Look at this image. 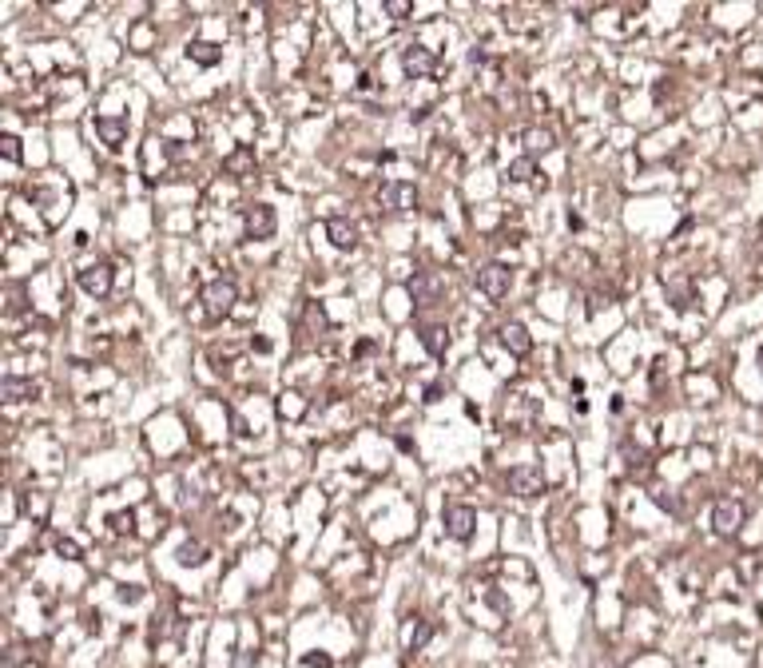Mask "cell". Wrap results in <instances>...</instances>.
<instances>
[{
	"instance_id": "6da1fadb",
	"label": "cell",
	"mask_w": 763,
	"mask_h": 668,
	"mask_svg": "<svg viewBox=\"0 0 763 668\" xmlns=\"http://www.w3.org/2000/svg\"><path fill=\"white\" fill-rule=\"evenodd\" d=\"M199 302L207 310V319H227L234 310V302H239V286H234V279H211L199 291Z\"/></svg>"
},
{
	"instance_id": "7a4b0ae2",
	"label": "cell",
	"mask_w": 763,
	"mask_h": 668,
	"mask_svg": "<svg viewBox=\"0 0 763 668\" xmlns=\"http://www.w3.org/2000/svg\"><path fill=\"white\" fill-rule=\"evenodd\" d=\"M505 485H509V489H513L517 497H541L545 489H549L541 466H533V461H521V466H513V470L505 473Z\"/></svg>"
},
{
	"instance_id": "3957f363",
	"label": "cell",
	"mask_w": 763,
	"mask_h": 668,
	"mask_svg": "<svg viewBox=\"0 0 763 668\" xmlns=\"http://www.w3.org/2000/svg\"><path fill=\"white\" fill-rule=\"evenodd\" d=\"M442 525H445V533H449L454 541H469L473 529H477V509L461 506V501H449V506L442 509Z\"/></svg>"
},
{
	"instance_id": "277c9868",
	"label": "cell",
	"mask_w": 763,
	"mask_h": 668,
	"mask_svg": "<svg viewBox=\"0 0 763 668\" xmlns=\"http://www.w3.org/2000/svg\"><path fill=\"white\" fill-rule=\"evenodd\" d=\"M378 203L386 211H414L418 207V187L402 183V179H386V183L378 187Z\"/></svg>"
},
{
	"instance_id": "5b68a950",
	"label": "cell",
	"mask_w": 763,
	"mask_h": 668,
	"mask_svg": "<svg viewBox=\"0 0 763 668\" xmlns=\"http://www.w3.org/2000/svg\"><path fill=\"white\" fill-rule=\"evenodd\" d=\"M509 283H513V271H509L505 263H489V267H481L477 271V291L485 298H493V302L509 295Z\"/></svg>"
},
{
	"instance_id": "8992f818",
	"label": "cell",
	"mask_w": 763,
	"mask_h": 668,
	"mask_svg": "<svg viewBox=\"0 0 763 668\" xmlns=\"http://www.w3.org/2000/svg\"><path fill=\"white\" fill-rule=\"evenodd\" d=\"M243 227H246V239H255V243L271 239L274 227H279V219H274V207H271V203H255V207H246Z\"/></svg>"
},
{
	"instance_id": "52a82bcc",
	"label": "cell",
	"mask_w": 763,
	"mask_h": 668,
	"mask_svg": "<svg viewBox=\"0 0 763 668\" xmlns=\"http://www.w3.org/2000/svg\"><path fill=\"white\" fill-rule=\"evenodd\" d=\"M743 517H748L743 501H732V497L715 501V509H712V525H715V533H720V537H732V533H739Z\"/></svg>"
},
{
	"instance_id": "ba28073f",
	"label": "cell",
	"mask_w": 763,
	"mask_h": 668,
	"mask_svg": "<svg viewBox=\"0 0 763 668\" xmlns=\"http://www.w3.org/2000/svg\"><path fill=\"white\" fill-rule=\"evenodd\" d=\"M76 279H80V286H84L88 295H96V298H104L111 291V283H115V274H111L108 263H92V267H84Z\"/></svg>"
},
{
	"instance_id": "9c48e42d",
	"label": "cell",
	"mask_w": 763,
	"mask_h": 668,
	"mask_svg": "<svg viewBox=\"0 0 763 668\" xmlns=\"http://www.w3.org/2000/svg\"><path fill=\"white\" fill-rule=\"evenodd\" d=\"M96 132L111 151H120L127 144V116H96Z\"/></svg>"
},
{
	"instance_id": "30bf717a",
	"label": "cell",
	"mask_w": 763,
	"mask_h": 668,
	"mask_svg": "<svg viewBox=\"0 0 763 668\" xmlns=\"http://www.w3.org/2000/svg\"><path fill=\"white\" fill-rule=\"evenodd\" d=\"M326 239H330V247H338V251H354L358 247V227L350 219H342V215H334V219H326Z\"/></svg>"
},
{
	"instance_id": "8fae6325",
	"label": "cell",
	"mask_w": 763,
	"mask_h": 668,
	"mask_svg": "<svg viewBox=\"0 0 763 668\" xmlns=\"http://www.w3.org/2000/svg\"><path fill=\"white\" fill-rule=\"evenodd\" d=\"M414 295H418L421 307H430V302H438V298L445 295V279L442 274H433V271L414 274Z\"/></svg>"
},
{
	"instance_id": "7c38bea8",
	"label": "cell",
	"mask_w": 763,
	"mask_h": 668,
	"mask_svg": "<svg viewBox=\"0 0 763 668\" xmlns=\"http://www.w3.org/2000/svg\"><path fill=\"white\" fill-rule=\"evenodd\" d=\"M402 68H406L410 76H430L433 68H438V56H433L430 48H421V44H410L406 56H402Z\"/></svg>"
},
{
	"instance_id": "4fadbf2b",
	"label": "cell",
	"mask_w": 763,
	"mask_h": 668,
	"mask_svg": "<svg viewBox=\"0 0 763 668\" xmlns=\"http://www.w3.org/2000/svg\"><path fill=\"white\" fill-rule=\"evenodd\" d=\"M501 342H505V350L509 354H517V359H525L533 350V338H529V330L521 326V322H505L501 326Z\"/></svg>"
},
{
	"instance_id": "5bb4252c",
	"label": "cell",
	"mask_w": 763,
	"mask_h": 668,
	"mask_svg": "<svg viewBox=\"0 0 763 668\" xmlns=\"http://www.w3.org/2000/svg\"><path fill=\"white\" fill-rule=\"evenodd\" d=\"M187 60H195L199 68H215L223 60V48L219 44H211V40H191L187 44Z\"/></svg>"
},
{
	"instance_id": "9a60e30c",
	"label": "cell",
	"mask_w": 763,
	"mask_h": 668,
	"mask_svg": "<svg viewBox=\"0 0 763 668\" xmlns=\"http://www.w3.org/2000/svg\"><path fill=\"white\" fill-rule=\"evenodd\" d=\"M36 394V382L32 378H4L0 382V398L13 406V402H24V398H32Z\"/></svg>"
},
{
	"instance_id": "2e32d148",
	"label": "cell",
	"mask_w": 763,
	"mask_h": 668,
	"mask_svg": "<svg viewBox=\"0 0 763 668\" xmlns=\"http://www.w3.org/2000/svg\"><path fill=\"white\" fill-rule=\"evenodd\" d=\"M421 347L430 350L433 359H442L445 350H449V330H445V326H426V330H421Z\"/></svg>"
},
{
	"instance_id": "e0dca14e",
	"label": "cell",
	"mask_w": 763,
	"mask_h": 668,
	"mask_svg": "<svg viewBox=\"0 0 763 668\" xmlns=\"http://www.w3.org/2000/svg\"><path fill=\"white\" fill-rule=\"evenodd\" d=\"M255 167V151L251 148H234L227 160H223V172H231V175H246Z\"/></svg>"
},
{
	"instance_id": "ac0fdd59",
	"label": "cell",
	"mask_w": 763,
	"mask_h": 668,
	"mask_svg": "<svg viewBox=\"0 0 763 668\" xmlns=\"http://www.w3.org/2000/svg\"><path fill=\"white\" fill-rule=\"evenodd\" d=\"M521 139H525V151H529V155L553 148V132H549V127H525V136Z\"/></svg>"
},
{
	"instance_id": "d6986e66",
	"label": "cell",
	"mask_w": 763,
	"mask_h": 668,
	"mask_svg": "<svg viewBox=\"0 0 763 668\" xmlns=\"http://www.w3.org/2000/svg\"><path fill=\"white\" fill-rule=\"evenodd\" d=\"M430 636H433V625L430 620H418V629H406V648L410 653H421L430 644Z\"/></svg>"
},
{
	"instance_id": "ffe728a7",
	"label": "cell",
	"mask_w": 763,
	"mask_h": 668,
	"mask_svg": "<svg viewBox=\"0 0 763 668\" xmlns=\"http://www.w3.org/2000/svg\"><path fill=\"white\" fill-rule=\"evenodd\" d=\"M533 175H537V160H533V155H521V160L509 163V179H513V183H529Z\"/></svg>"
},
{
	"instance_id": "44dd1931",
	"label": "cell",
	"mask_w": 763,
	"mask_h": 668,
	"mask_svg": "<svg viewBox=\"0 0 763 668\" xmlns=\"http://www.w3.org/2000/svg\"><path fill=\"white\" fill-rule=\"evenodd\" d=\"M207 561V549L199 541H187V545H179V565H203Z\"/></svg>"
},
{
	"instance_id": "7402d4cb",
	"label": "cell",
	"mask_w": 763,
	"mask_h": 668,
	"mask_svg": "<svg viewBox=\"0 0 763 668\" xmlns=\"http://www.w3.org/2000/svg\"><path fill=\"white\" fill-rule=\"evenodd\" d=\"M0 151H4V160H8V163H20V160H24L20 139H16V136H0Z\"/></svg>"
},
{
	"instance_id": "603a6c76",
	"label": "cell",
	"mask_w": 763,
	"mask_h": 668,
	"mask_svg": "<svg viewBox=\"0 0 763 668\" xmlns=\"http://www.w3.org/2000/svg\"><path fill=\"white\" fill-rule=\"evenodd\" d=\"M386 13L394 16V20H402V16L414 13V4H410V0H386Z\"/></svg>"
},
{
	"instance_id": "cb8c5ba5",
	"label": "cell",
	"mask_w": 763,
	"mask_h": 668,
	"mask_svg": "<svg viewBox=\"0 0 763 668\" xmlns=\"http://www.w3.org/2000/svg\"><path fill=\"white\" fill-rule=\"evenodd\" d=\"M132 521H136L132 509H127V513H111V529H115V533H132Z\"/></svg>"
},
{
	"instance_id": "d4e9b609",
	"label": "cell",
	"mask_w": 763,
	"mask_h": 668,
	"mask_svg": "<svg viewBox=\"0 0 763 668\" xmlns=\"http://www.w3.org/2000/svg\"><path fill=\"white\" fill-rule=\"evenodd\" d=\"M56 553L68 557V561H76V557H80V545H76L72 537H60V541H56Z\"/></svg>"
},
{
	"instance_id": "484cf974",
	"label": "cell",
	"mask_w": 763,
	"mask_h": 668,
	"mask_svg": "<svg viewBox=\"0 0 763 668\" xmlns=\"http://www.w3.org/2000/svg\"><path fill=\"white\" fill-rule=\"evenodd\" d=\"M307 664H314V668H330V656H307Z\"/></svg>"
},
{
	"instance_id": "4316f807",
	"label": "cell",
	"mask_w": 763,
	"mask_h": 668,
	"mask_svg": "<svg viewBox=\"0 0 763 668\" xmlns=\"http://www.w3.org/2000/svg\"><path fill=\"white\" fill-rule=\"evenodd\" d=\"M760 362H763V354H760Z\"/></svg>"
}]
</instances>
